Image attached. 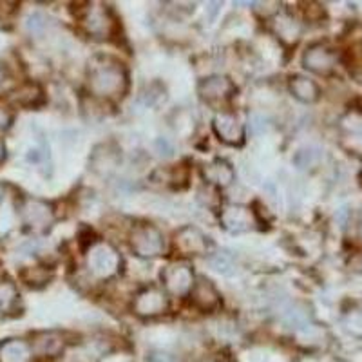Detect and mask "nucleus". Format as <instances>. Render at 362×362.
I'll list each match as a JSON object with an SVG mask.
<instances>
[{
	"label": "nucleus",
	"instance_id": "1",
	"mask_svg": "<svg viewBox=\"0 0 362 362\" xmlns=\"http://www.w3.org/2000/svg\"><path fill=\"white\" fill-rule=\"evenodd\" d=\"M87 87L96 98H122L129 87L127 69L112 57H103V54L95 57L87 69Z\"/></svg>",
	"mask_w": 362,
	"mask_h": 362
},
{
	"label": "nucleus",
	"instance_id": "6",
	"mask_svg": "<svg viewBox=\"0 0 362 362\" xmlns=\"http://www.w3.org/2000/svg\"><path fill=\"white\" fill-rule=\"evenodd\" d=\"M161 281H163L165 290L173 296H187L196 283L192 268L187 263L167 264L161 272Z\"/></svg>",
	"mask_w": 362,
	"mask_h": 362
},
{
	"label": "nucleus",
	"instance_id": "4",
	"mask_svg": "<svg viewBox=\"0 0 362 362\" xmlns=\"http://www.w3.org/2000/svg\"><path fill=\"white\" fill-rule=\"evenodd\" d=\"M129 245L138 257L148 259V257H158L163 254L165 238L158 226L151 225V223H140L132 228Z\"/></svg>",
	"mask_w": 362,
	"mask_h": 362
},
{
	"label": "nucleus",
	"instance_id": "12",
	"mask_svg": "<svg viewBox=\"0 0 362 362\" xmlns=\"http://www.w3.org/2000/svg\"><path fill=\"white\" fill-rule=\"evenodd\" d=\"M189 296L192 305L198 310H202V312H214L221 305V297H219L218 290L206 277H198L196 279Z\"/></svg>",
	"mask_w": 362,
	"mask_h": 362
},
{
	"label": "nucleus",
	"instance_id": "9",
	"mask_svg": "<svg viewBox=\"0 0 362 362\" xmlns=\"http://www.w3.org/2000/svg\"><path fill=\"white\" fill-rule=\"evenodd\" d=\"M198 90L199 96L206 103H210V105H223V103H226L235 95V86L228 76L216 74V76H209V78L202 80Z\"/></svg>",
	"mask_w": 362,
	"mask_h": 362
},
{
	"label": "nucleus",
	"instance_id": "11",
	"mask_svg": "<svg viewBox=\"0 0 362 362\" xmlns=\"http://www.w3.org/2000/svg\"><path fill=\"white\" fill-rule=\"evenodd\" d=\"M257 223L255 212L243 205H228L221 212V225L230 232H247Z\"/></svg>",
	"mask_w": 362,
	"mask_h": 362
},
{
	"label": "nucleus",
	"instance_id": "29",
	"mask_svg": "<svg viewBox=\"0 0 362 362\" xmlns=\"http://www.w3.org/2000/svg\"><path fill=\"white\" fill-rule=\"evenodd\" d=\"M355 267H357L358 272H362V254L358 255V259H357V263H355Z\"/></svg>",
	"mask_w": 362,
	"mask_h": 362
},
{
	"label": "nucleus",
	"instance_id": "31",
	"mask_svg": "<svg viewBox=\"0 0 362 362\" xmlns=\"http://www.w3.org/2000/svg\"><path fill=\"white\" fill-rule=\"evenodd\" d=\"M361 238H362V223H361Z\"/></svg>",
	"mask_w": 362,
	"mask_h": 362
},
{
	"label": "nucleus",
	"instance_id": "7",
	"mask_svg": "<svg viewBox=\"0 0 362 362\" xmlns=\"http://www.w3.org/2000/svg\"><path fill=\"white\" fill-rule=\"evenodd\" d=\"M303 66L312 73L328 76V74L334 73L335 66H337V54L328 45L313 44L303 54Z\"/></svg>",
	"mask_w": 362,
	"mask_h": 362
},
{
	"label": "nucleus",
	"instance_id": "28",
	"mask_svg": "<svg viewBox=\"0 0 362 362\" xmlns=\"http://www.w3.org/2000/svg\"><path fill=\"white\" fill-rule=\"evenodd\" d=\"M4 160H6V145L4 141L0 140V163H2Z\"/></svg>",
	"mask_w": 362,
	"mask_h": 362
},
{
	"label": "nucleus",
	"instance_id": "26",
	"mask_svg": "<svg viewBox=\"0 0 362 362\" xmlns=\"http://www.w3.org/2000/svg\"><path fill=\"white\" fill-rule=\"evenodd\" d=\"M44 25H45V22L40 15H33V17H29V21H28L29 31L38 33V31H42V29H44Z\"/></svg>",
	"mask_w": 362,
	"mask_h": 362
},
{
	"label": "nucleus",
	"instance_id": "22",
	"mask_svg": "<svg viewBox=\"0 0 362 362\" xmlns=\"http://www.w3.org/2000/svg\"><path fill=\"white\" fill-rule=\"evenodd\" d=\"M210 264H212V268H214L216 272L223 274V276H230V274L235 272L234 261L225 254H218L214 255V257H210Z\"/></svg>",
	"mask_w": 362,
	"mask_h": 362
},
{
	"label": "nucleus",
	"instance_id": "19",
	"mask_svg": "<svg viewBox=\"0 0 362 362\" xmlns=\"http://www.w3.org/2000/svg\"><path fill=\"white\" fill-rule=\"evenodd\" d=\"M290 93L293 95V98H297L299 102L303 103H313L319 100V95H321V90H319V86H317L313 80L306 78V76H292L290 78Z\"/></svg>",
	"mask_w": 362,
	"mask_h": 362
},
{
	"label": "nucleus",
	"instance_id": "13",
	"mask_svg": "<svg viewBox=\"0 0 362 362\" xmlns=\"http://www.w3.org/2000/svg\"><path fill=\"white\" fill-rule=\"evenodd\" d=\"M174 247L180 252H183V254L203 255L209 250V241H206V238L198 230V228H194V226H183V228L176 234Z\"/></svg>",
	"mask_w": 362,
	"mask_h": 362
},
{
	"label": "nucleus",
	"instance_id": "17",
	"mask_svg": "<svg viewBox=\"0 0 362 362\" xmlns=\"http://www.w3.org/2000/svg\"><path fill=\"white\" fill-rule=\"evenodd\" d=\"M272 31L276 33V37L279 38L283 44L286 45H296L300 38V28L299 22L288 15V13H281V15H276L274 22H272Z\"/></svg>",
	"mask_w": 362,
	"mask_h": 362
},
{
	"label": "nucleus",
	"instance_id": "21",
	"mask_svg": "<svg viewBox=\"0 0 362 362\" xmlns=\"http://www.w3.org/2000/svg\"><path fill=\"white\" fill-rule=\"evenodd\" d=\"M22 279L28 286H44L51 279V272L44 267H31L22 272Z\"/></svg>",
	"mask_w": 362,
	"mask_h": 362
},
{
	"label": "nucleus",
	"instance_id": "30",
	"mask_svg": "<svg viewBox=\"0 0 362 362\" xmlns=\"http://www.w3.org/2000/svg\"><path fill=\"white\" fill-rule=\"evenodd\" d=\"M4 76H6V73H4V69H2V67H0V83L4 82Z\"/></svg>",
	"mask_w": 362,
	"mask_h": 362
},
{
	"label": "nucleus",
	"instance_id": "23",
	"mask_svg": "<svg viewBox=\"0 0 362 362\" xmlns=\"http://www.w3.org/2000/svg\"><path fill=\"white\" fill-rule=\"evenodd\" d=\"M317 160H319V153H317V151H313V148H303V151H299V153L296 154L293 163H296L299 169H308L313 163H317Z\"/></svg>",
	"mask_w": 362,
	"mask_h": 362
},
{
	"label": "nucleus",
	"instance_id": "10",
	"mask_svg": "<svg viewBox=\"0 0 362 362\" xmlns=\"http://www.w3.org/2000/svg\"><path fill=\"white\" fill-rule=\"evenodd\" d=\"M22 219L28 226H31L33 230H45L49 228L53 223V209L45 202L40 199H25V203L21 209Z\"/></svg>",
	"mask_w": 362,
	"mask_h": 362
},
{
	"label": "nucleus",
	"instance_id": "25",
	"mask_svg": "<svg viewBox=\"0 0 362 362\" xmlns=\"http://www.w3.org/2000/svg\"><path fill=\"white\" fill-rule=\"evenodd\" d=\"M13 119H15V115H13L11 109L0 103V136L6 134L11 129Z\"/></svg>",
	"mask_w": 362,
	"mask_h": 362
},
{
	"label": "nucleus",
	"instance_id": "15",
	"mask_svg": "<svg viewBox=\"0 0 362 362\" xmlns=\"http://www.w3.org/2000/svg\"><path fill=\"white\" fill-rule=\"evenodd\" d=\"M31 348H33V354L40 357H57L66 348V341L58 332H40L33 337Z\"/></svg>",
	"mask_w": 362,
	"mask_h": 362
},
{
	"label": "nucleus",
	"instance_id": "3",
	"mask_svg": "<svg viewBox=\"0 0 362 362\" xmlns=\"http://www.w3.org/2000/svg\"><path fill=\"white\" fill-rule=\"evenodd\" d=\"M87 267L93 276L100 279H109L116 276L122 267V257L116 252L115 247L103 241H95L90 243L89 254H87Z\"/></svg>",
	"mask_w": 362,
	"mask_h": 362
},
{
	"label": "nucleus",
	"instance_id": "18",
	"mask_svg": "<svg viewBox=\"0 0 362 362\" xmlns=\"http://www.w3.org/2000/svg\"><path fill=\"white\" fill-rule=\"evenodd\" d=\"M33 348L24 339H6L0 342V362H29Z\"/></svg>",
	"mask_w": 362,
	"mask_h": 362
},
{
	"label": "nucleus",
	"instance_id": "5",
	"mask_svg": "<svg viewBox=\"0 0 362 362\" xmlns=\"http://www.w3.org/2000/svg\"><path fill=\"white\" fill-rule=\"evenodd\" d=\"M169 308V297L165 293V290L156 288V286H148L141 292L136 293L134 300H132V310L138 317L144 319H151V317H158Z\"/></svg>",
	"mask_w": 362,
	"mask_h": 362
},
{
	"label": "nucleus",
	"instance_id": "2",
	"mask_svg": "<svg viewBox=\"0 0 362 362\" xmlns=\"http://www.w3.org/2000/svg\"><path fill=\"white\" fill-rule=\"evenodd\" d=\"M78 21L80 28L83 29V33L96 38V40L111 38L116 29L115 15H112V11L107 6L102 4H87L80 11Z\"/></svg>",
	"mask_w": 362,
	"mask_h": 362
},
{
	"label": "nucleus",
	"instance_id": "20",
	"mask_svg": "<svg viewBox=\"0 0 362 362\" xmlns=\"http://www.w3.org/2000/svg\"><path fill=\"white\" fill-rule=\"evenodd\" d=\"M18 305V290L11 281H0V310L11 313Z\"/></svg>",
	"mask_w": 362,
	"mask_h": 362
},
{
	"label": "nucleus",
	"instance_id": "24",
	"mask_svg": "<svg viewBox=\"0 0 362 362\" xmlns=\"http://www.w3.org/2000/svg\"><path fill=\"white\" fill-rule=\"evenodd\" d=\"M344 325H346V328L350 329L351 334L362 337V312L355 310V312L348 313L344 319Z\"/></svg>",
	"mask_w": 362,
	"mask_h": 362
},
{
	"label": "nucleus",
	"instance_id": "27",
	"mask_svg": "<svg viewBox=\"0 0 362 362\" xmlns=\"http://www.w3.org/2000/svg\"><path fill=\"white\" fill-rule=\"evenodd\" d=\"M17 2H0V18L11 17L13 13L17 11Z\"/></svg>",
	"mask_w": 362,
	"mask_h": 362
},
{
	"label": "nucleus",
	"instance_id": "16",
	"mask_svg": "<svg viewBox=\"0 0 362 362\" xmlns=\"http://www.w3.org/2000/svg\"><path fill=\"white\" fill-rule=\"evenodd\" d=\"M9 102L18 105V107L35 109L44 103V90L38 83L25 82L9 93Z\"/></svg>",
	"mask_w": 362,
	"mask_h": 362
},
{
	"label": "nucleus",
	"instance_id": "8",
	"mask_svg": "<svg viewBox=\"0 0 362 362\" xmlns=\"http://www.w3.org/2000/svg\"><path fill=\"white\" fill-rule=\"evenodd\" d=\"M212 127H214L219 141H223V144L230 145V147H239V145L245 144V127L234 112H218L214 122H212Z\"/></svg>",
	"mask_w": 362,
	"mask_h": 362
},
{
	"label": "nucleus",
	"instance_id": "14",
	"mask_svg": "<svg viewBox=\"0 0 362 362\" xmlns=\"http://www.w3.org/2000/svg\"><path fill=\"white\" fill-rule=\"evenodd\" d=\"M202 176H203V180L209 183V185L225 189V187L232 185V181H234V177H235V173L228 161L214 160V161H210V163L203 165Z\"/></svg>",
	"mask_w": 362,
	"mask_h": 362
}]
</instances>
